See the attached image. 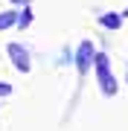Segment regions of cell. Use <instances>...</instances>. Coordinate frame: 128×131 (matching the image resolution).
Returning <instances> with one entry per match:
<instances>
[{
  "mask_svg": "<svg viewBox=\"0 0 128 131\" xmlns=\"http://www.w3.org/2000/svg\"><path fill=\"white\" fill-rule=\"evenodd\" d=\"M93 64H96V79H99L102 93H105V96H114V93H117V82H114V73H111L108 56H105V52H96Z\"/></svg>",
  "mask_w": 128,
  "mask_h": 131,
  "instance_id": "6da1fadb",
  "label": "cell"
},
{
  "mask_svg": "<svg viewBox=\"0 0 128 131\" xmlns=\"http://www.w3.org/2000/svg\"><path fill=\"white\" fill-rule=\"evenodd\" d=\"M6 52H9V58H12V64L18 67L20 73H29V67H32V61H29V52H26V47H20V44H9L6 47Z\"/></svg>",
  "mask_w": 128,
  "mask_h": 131,
  "instance_id": "7a4b0ae2",
  "label": "cell"
},
{
  "mask_svg": "<svg viewBox=\"0 0 128 131\" xmlns=\"http://www.w3.org/2000/svg\"><path fill=\"white\" fill-rule=\"evenodd\" d=\"M93 58H96L93 44H90V41H82V47H79V52H76V70H79V76L87 73V67L93 64Z\"/></svg>",
  "mask_w": 128,
  "mask_h": 131,
  "instance_id": "3957f363",
  "label": "cell"
},
{
  "mask_svg": "<svg viewBox=\"0 0 128 131\" xmlns=\"http://www.w3.org/2000/svg\"><path fill=\"white\" fill-rule=\"evenodd\" d=\"M99 24H102V26H108V29H119V24H122V15L108 12V15H102V18H99Z\"/></svg>",
  "mask_w": 128,
  "mask_h": 131,
  "instance_id": "277c9868",
  "label": "cell"
},
{
  "mask_svg": "<svg viewBox=\"0 0 128 131\" xmlns=\"http://www.w3.org/2000/svg\"><path fill=\"white\" fill-rule=\"evenodd\" d=\"M15 24H18V12H3L0 15V32L9 29V26H15Z\"/></svg>",
  "mask_w": 128,
  "mask_h": 131,
  "instance_id": "5b68a950",
  "label": "cell"
},
{
  "mask_svg": "<svg viewBox=\"0 0 128 131\" xmlns=\"http://www.w3.org/2000/svg\"><path fill=\"white\" fill-rule=\"evenodd\" d=\"M29 24H32V12H29V9H24V12L18 15V26L24 29V26H29Z\"/></svg>",
  "mask_w": 128,
  "mask_h": 131,
  "instance_id": "8992f818",
  "label": "cell"
},
{
  "mask_svg": "<svg viewBox=\"0 0 128 131\" xmlns=\"http://www.w3.org/2000/svg\"><path fill=\"white\" fill-rule=\"evenodd\" d=\"M12 93V84H6V82H0V96H9Z\"/></svg>",
  "mask_w": 128,
  "mask_h": 131,
  "instance_id": "52a82bcc",
  "label": "cell"
},
{
  "mask_svg": "<svg viewBox=\"0 0 128 131\" xmlns=\"http://www.w3.org/2000/svg\"><path fill=\"white\" fill-rule=\"evenodd\" d=\"M12 3H20V6H24V3H26V0H12Z\"/></svg>",
  "mask_w": 128,
  "mask_h": 131,
  "instance_id": "ba28073f",
  "label": "cell"
},
{
  "mask_svg": "<svg viewBox=\"0 0 128 131\" xmlns=\"http://www.w3.org/2000/svg\"><path fill=\"white\" fill-rule=\"evenodd\" d=\"M125 82H128V70H125Z\"/></svg>",
  "mask_w": 128,
  "mask_h": 131,
  "instance_id": "9c48e42d",
  "label": "cell"
},
{
  "mask_svg": "<svg viewBox=\"0 0 128 131\" xmlns=\"http://www.w3.org/2000/svg\"><path fill=\"white\" fill-rule=\"evenodd\" d=\"M125 18H128V9H125Z\"/></svg>",
  "mask_w": 128,
  "mask_h": 131,
  "instance_id": "30bf717a",
  "label": "cell"
}]
</instances>
